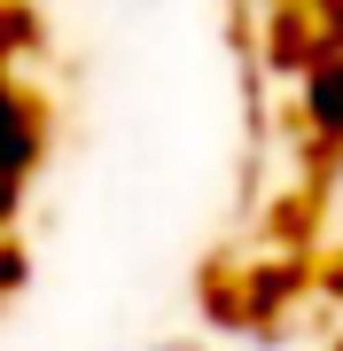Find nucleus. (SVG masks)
Here are the masks:
<instances>
[{
  "mask_svg": "<svg viewBox=\"0 0 343 351\" xmlns=\"http://www.w3.org/2000/svg\"><path fill=\"white\" fill-rule=\"evenodd\" d=\"M39 156H47V110L16 71H0V234H16V211H24Z\"/></svg>",
  "mask_w": 343,
  "mask_h": 351,
  "instance_id": "1",
  "label": "nucleus"
},
{
  "mask_svg": "<svg viewBox=\"0 0 343 351\" xmlns=\"http://www.w3.org/2000/svg\"><path fill=\"white\" fill-rule=\"evenodd\" d=\"M257 47H266V71L305 78L320 55H328V32H320L312 0H281V8H266V32H257Z\"/></svg>",
  "mask_w": 343,
  "mask_h": 351,
  "instance_id": "2",
  "label": "nucleus"
},
{
  "mask_svg": "<svg viewBox=\"0 0 343 351\" xmlns=\"http://www.w3.org/2000/svg\"><path fill=\"white\" fill-rule=\"evenodd\" d=\"M296 117H305L312 149L343 156V47H328L305 78H296Z\"/></svg>",
  "mask_w": 343,
  "mask_h": 351,
  "instance_id": "3",
  "label": "nucleus"
},
{
  "mask_svg": "<svg viewBox=\"0 0 343 351\" xmlns=\"http://www.w3.org/2000/svg\"><path fill=\"white\" fill-rule=\"evenodd\" d=\"M24 55H39V8L31 0H0V71H16Z\"/></svg>",
  "mask_w": 343,
  "mask_h": 351,
  "instance_id": "4",
  "label": "nucleus"
},
{
  "mask_svg": "<svg viewBox=\"0 0 343 351\" xmlns=\"http://www.w3.org/2000/svg\"><path fill=\"white\" fill-rule=\"evenodd\" d=\"M24 281H31V258H24V242H16V234H0V297H16Z\"/></svg>",
  "mask_w": 343,
  "mask_h": 351,
  "instance_id": "5",
  "label": "nucleus"
},
{
  "mask_svg": "<svg viewBox=\"0 0 343 351\" xmlns=\"http://www.w3.org/2000/svg\"><path fill=\"white\" fill-rule=\"evenodd\" d=\"M312 16H320V32H328V47H343V0H312Z\"/></svg>",
  "mask_w": 343,
  "mask_h": 351,
  "instance_id": "6",
  "label": "nucleus"
},
{
  "mask_svg": "<svg viewBox=\"0 0 343 351\" xmlns=\"http://www.w3.org/2000/svg\"><path fill=\"white\" fill-rule=\"evenodd\" d=\"M328 289H335V297H343V258H335V265H328Z\"/></svg>",
  "mask_w": 343,
  "mask_h": 351,
  "instance_id": "7",
  "label": "nucleus"
},
{
  "mask_svg": "<svg viewBox=\"0 0 343 351\" xmlns=\"http://www.w3.org/2000/svg\"><path fill=\"white\" fill-rule=\"evenodd\" d=\"M156 351H203V343H156Z\"/></svg>",
  "mask_w": 343,
  "mask_h": 351,
  "instance_id": "8",
  "label": "nucleus"
},
{
  "mask_svg": "<svg viewBox=\"0 0 343 351\" xmlns=\"http://www.w3.org/2000/svg\"><path fill=\"white\" fill-rule=\"evenodd\" d=\"M250 8H281V0H250Z\"/></svg>",
  "mask_w": 343,
  "mask_h": 351,
  "instance_id": "9",
  "label": "nucleus"
},
{
  "mask_svg": "<svg viewBox=\"0 0 343 351\" xmlns=\"http://www.w3.org/2000/svg\"><path fill=\"white\" fill-rule=\"evenodd\" d=\"M335 351H343V343H335Z\"/></svg>",
  "mask_w": 343,
  "mask_h": 351,
  "instance_id": "10",
  "label": "nucleus"
}]
</instances>
